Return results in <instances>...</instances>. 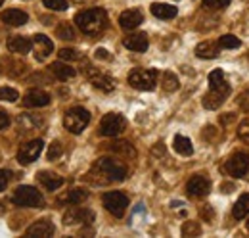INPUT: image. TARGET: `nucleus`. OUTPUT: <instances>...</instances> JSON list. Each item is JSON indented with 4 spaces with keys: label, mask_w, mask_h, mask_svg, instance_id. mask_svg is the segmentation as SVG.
I'll list each match as a JSON object with an SVG mask.
<instances>
[{
    "label": "nucleus",
    "mask_w": 249,
    "mask_h": 238,
    "mask_svg": "<svg viewBox=\"0 0 249 238\" xmlns=\"http://www.w3.org/2000/svg\"><path fill=\"white\" fill-rule=\"evenodd\" d=\"M94 56H96L98 60H109V54H107V50H106V48H96Z\"/></svg>",
    "instance_id": "37998d69"
},
{
    "label": "nucleus",
    "mask_w": 249,
    "mask_h": 238,
    "mask_svg": "<svg viewBox=\"0 0 249 238\" xmlns=\"http://www.w3.org/2000/svg\"><path fill=\"white\" fill-rule=\"evenodd\" d=\"M52 102V96L44 90H38V89H33L29 90L25 96H23V106L25 108H44Z\"/></svg>",
    "instance_id": "2eb2a0df"
},
{
    "label": "nucleus",
    "mask_w": 249,
    "mask_h": 238,
    "mask_svg": "<svg viewBox=\"0 0 249 238\" xmlns=\"http://www.w3.org/2000/svg\"><path fill=\"white\" fill-rule=\"evenodd\" d=\"M228 94H230V87H226V89H211L203 96V108L205 110H218L224 104Z\"/></svg>",
    "instance_id": "dca6fc26"
},
{
    "label": "nucleus",
    "mask_w": 249,
    "mask_h": 238,
    "mask_svg": "<svg viewBox=\"0 0 249 238\" xmlns=\"http://www.w3.org/2000/svg\"><path fill=\"white\" fill-rule=\"evenodd\" d=\"M201 233V229H199V225L197 223H194V221H188V223H184V227H182V235L184 237H197Z\"/></svg>",
    "instance_id": "4c0bfd02"
},
{
    "label": "nucleus",
    "mask_w": 249,
    "mask_h": 238,
    "mask_svg": "<svg viewBox=\"0 0 249 238\" xmlns=\"http://www.w3.org/2000/svg\"><path fill=\"white\" fill-rule=\"evenodd\" d=\"M107 148L111 150L113 154H117V156L130 158V159L136 156V150L132 148V144H130V142H126V140H115V142H111Z\"/></svg>",
    "instance_id": "a878e982"
},
{
    "label": "nucleus",
    "mask_w": 249,
    "mask_h": 238,
    "mask_svg": "<svg viewBox=\"0 0 249 238\" xmlns=\"http://www.w3.org/2000/svg\"><path fill=\"white\" fill-rule=\"evenodd\" d=\"M152 14L159 18V20H173V18H177V14H178V8L177 6H173V4H165V2H154L152 4Z\"/></svg>",
    "instance_id": "4be33fe9"
},
{
    "label": "nucleus",
    "mask_w": 249,
    "mask_h": 238,
    "mask_svg": "<svg viewBox=\"0 0 249 238\" xmlns=\"http://www.w3.org/2000/svg\"><path fill=\"white\" fill-rule=\"evenodd\" d=\"M102 202H104V208L107 209L113 217H123L126 208H128V198L124 196L123 192H119V190L106 192L102 196Z\"/></svg>",
    "instance_id": "423d86ee"
},
{
    "label": "nucleus",
    "mask_w": 249,
    "mask_h": 238,
    "mask_svg": "<svg viewBox=\"0 0 249 238\" xmlns=\"http://www.w3.org/2000/svg\"><path fill=\"white\" fill-rule=\"evenodd\" d=\"M173 144H175V150H177L180 156H192V154H194V144H192V140H190L188 137L177 135L175 140H173Z\"/></svg>",
    "instance_id": "cd10ccee"
},
{
    "label": "nucleus",
    "mask_w": 249,
    "mask_h": 238,
    "mask_svg": "<svg viewBox=\"0 0 249 238\" xmlns=\"http://www.w3.org/2000/svg\"><path fill=\"white\" fill-rule=\"evenodd\" d=\"M232 0H203V6L207 10H220V8H226Z\"/></svg>",
    "instance_id": "58836bf2"
},
{
    "label": "nucleus",
    "mask_w": 249,
    "mask_h": 238,
    "mask_svg": "<svg viewBox=\"0 0 249 238\" xmlns=\"http://www.w3.org/2000/svg\"><path fill=\"white\" fill-rule=\"evenodd\" d=\"M8 50L14 52V54H21V56H25V54H29V52L33 50V40L31 39H27V37H21V35L12 37V39L8 40Z\"/></svg>",
    "instance_id": "aec40b11"
},
{
    "label": "nucleus",
    "mask_w": 249,
    "mask_h": 238,
    "mask_svg": "<svg viewBox=\"0 0 249 238\" xmlns=\"http://www.w3.org/2000/svg\"><path fill=\"white\" fill-rule=\"evenodd\" d=\"M56 35L63 40H73L75 39V31L71 27V23H60L58 29H56Z\"/></svg>",
    "instance_id": "2f4dec72"
},
{
    "label": "nucleus",
    "mask_w": 249,
    "mask_h": 238,
    "mask_svg": "<svg viewBox=\"0 0 249 238\" xmlns=\"http://www.w3.org/2000/svg\"><path fill=\"white\" fill-rule=\"evenodd\" d=\"M220 188H222V192H232V190H230V188H232V184H222Z\"/></svg>",
    "instance_id": "a18cd8bd"
},
{
    "label": "nucleus",
    "mask_w": 249,
    "mask_h": 238,
    "mask_svg": "<svg viewBox=\"0 0 249 238\" xmlns=\"http://www.w3.org/2000/svg\"><path fill=\"white\" fill-rule=\"evenodd\" d=\"M42 4L48 8V10H54V12H65L67 10V0H42Z\"/></svg>",
    "instance_id": "f704fd0d"
},
{
    "label": "nucleus",
    "mask_w": 249,
    "mask_h": 238,
    "mask_svg": "<svg viewBox=\"0 0 249 238\" xmlns=\"http://www.w3.org/2000/svg\"><path fill=\"white\" fill-rule=\"evenodd\" d=\"M8 182H10V171L0 169V192H2V190H6Z\"/></svg>",
    "instance_id": "79ce46f5"
},
{
    "label": "nucleus",
    "mask_w": 249,
    "mask_h": 238,
    "mask_svg": "<svg viewBox=\"0 0 249 238\" xmlns=\"http://www.w3.org/2000/svg\"><path fill=\"white\" fill-rule=\"evenodd\" d=\"M186 190L188 194L194 196V198H203L211 190V180L207 177H203V175H194L186 182Z\"/></svg>",
    "instance_id": "f8f14e48"
},
{
    "label": "nucleus",
    "mask_w": 249,
    "mask_h": 238,
    "mask_svg": "<svg viewBox=\"0 0 249 238\" xmlns=\"http://www.w3.org/2000/svg\"><path fill=\"white\" fill-rule=\"evenodd\" d=\"M157 77H159V71L154 67L150 69L136 67L128 73V85L136 90H154L157 85Z\"/></svg>",
    "instance_id": "20e7f679"
},
{
    "label": "nucleus",
    "mask_w": 249,
    "mask_h": 238,
    "mask_svg": "<svg viewBox=\"0 0 249 238\" xmlns=\"http://www.w3.org/2000/svg\"><path fill=\"white\" fill-rule=\"evenodd\" d=\"M36 178H38V182H40L46 190H50V192H52V190H58L63 182H65L63 177H60L58 173H52V171H40Z\"/></svg>",
    "instance_id": "5701e85b"
},
{
    "label": "nucleus",
    "mask_w": 249,
    "mask_h": 238,
    "mask_svg": "<svg viewBox=\"0 0 249 238\" xmlns=\"http://www.w3.org/2000/svg\"><path fill=\"white\" fill-rule=\"evenodd\" d=\"M89 123H90V114H89V110H85L81 106L67 110L63 116V127L73 135H81L89 127Z\"/></svg>",
    "instance_id": "39448f33"
},
{
    "label": "nucleus",
    "mask_w": 249,
    "mask_h": 238,
    "mask_svg": "<svg viewBox=\"0 0 249 238\" xmlns=\"http://www.w3.org/2000/svg\"><path fill=\"white\" fill-rule=\"evenodd\" d=\"M12 202L19 208H44V196L40 194V190L29 184L18 186L12 194Z\"/></svg>",
    "instance_id": "7ed1b4c3"
},
{
    "label": "nucleus",
    "mask_w": 249,
    "mask_h": 238,
    "mask_svg": "<svg viewBox=\"0 0 249 238\" xmlns=\"http://www.w3.org/2000/svg\"><path fill=\"white\" fill-rule=\"evenodd\" d=\"M249 213V194H242L238 200H236V204H234V208H232V215H234V219H246V215Z\"/></svg>",
    "instance_id": "bb28decb"
},
{
    "label": "nucleus",
    "mask_w": 249,
    "mask_h": 238,
    "mask_svg": "<svg viewBox=\"0 0 249 238\" xmlns=\"http://www.w3.org/2000/svg\"><path fill=\"white\" fill-rule=\"evenodd\" d=\"M19 98V92L12 87H0V100L2 102H16Z\"/></svg>",
    "instance_id": "72a5a7b5"
},
{
    "label": "nucleus",
    "mask_w": 249,
    "mask_h": 238,
    "mask_svg": "<svg viewBox=\"0 0 249 238\" xmlns=\"http://www.w3.org/2000/svg\"><path fill=\"white\" fill-rule=\"evenodd\" d=\"M163 89L167 90V92H175V90H178L180 87V83H178V77L175 75V73H171V71H165L163 73Z\"/></svg>",
    "instance_id": "c756f323"
},
{
    "label": "nucleus",
    "mask_w": 249,
    "mask_h": 238,
    "mask_svg": "<svg viewBox=\"0 0 249 238\" xmlns=\"http://www.w3.org/2000/svg\"><path fill=\"white\" fill-rule=\"evenodd\" d=\"M54 233H56V227H54L52 221L38 219L25 231V238H50L54 237Z\"/></svg>",
    "instance_id": "9b49d317"
},
{
    "label": "nucleus",
    "mask_w": 249,
    "mask_h": 238,
    "mask_svg": "<svg viewBox=\"0 0 249 238\" xmlns=\"http://www.w3.org/2000/svg\"><path fill=\"white\" fill-rule=\"evenodd\" d=\"M19 125L25 129V131H33V129H36L38 125H42V121H36V119H31L27 118V116H19Z\"/></svg>",
    "instance_id": "e433bc0d"
},
{
    "label": "nucleus",
    "mask_w": 249,
    "mask_h": 238,
    "mask_svg": "<svg viewBox=\"0 0 249 238\" xmlns=\"http://www.w3.org/2000/svg\"><path fill=\"white\" fill-rule=\"evenodd\" d=\"M62 154H63V146H62V142L60 140H54L50 146H48V159L50 161H56V159H60L62 158Z\"/></svg>",
    "instance_id": "473e14b6"
},
{
    "label": "nucleus",
    "mask_w": 249,
    "mask_h": 238,
    "mask_svg": "<svg viewBox=\"0 0 249 238\" xmlns=\"http://www.w3.org/2000/svg\"><path fill=\"white\" fill-rule=\"evenodd\" d=\"M248 231H249V221H248Z\"/></svg>",
    "instance_id": "09e8293b"
},
{
    "label": "nucleus",
    "mask_w": 249,
    "mask_h": 238,
    "mask_svg": "<svg viewBox=\"0 0 249 238\" xmlns=\"http://www.w3.org/2000/svg\"><path fill=\"white\" fill-rule=\"evenodd\" d=\"M58 56H60V60H63V61H77V60H81V54H79L75 48H62V50L58 52Z\"/></svg>",
    "instance_id": "c9c22d12"
},
{
    "label": "nucleus",
    "mask_w": 249,
    "mask_h": 238,
    "mask_svg": "<svg viewBox=\"0 0 249 238\" xmlns=\"http://www.w3.org/2000/svg\"><path fill=\"white\" fill-rule=\"evenodd\" d=\"M128 175L126 165L115 158H100L92 165L89 177L96 184H109V182H121Z\"/></svg>",
    "instance_id": "f257e3e1"
},
{
    "label": "nucleus",
    "mask_w": 249,
    "mask_h": 238,
    "mask_svg": "<svg viewBox=\"0 0 249 238\" xmlns=\"http://www.w3.org/2000/svg\"><path fill=\"white\" fill-rule=\"evenodd\" d=\"M207 81H209V89H226V87H230V85L226 83L224 73H222L220 69L211 71V73H209V77H207Z\"/></svg>",
    "instance_id": "c85d7f7f"
},
{
    "label": "nucleus",
    "mask_w": 249,
    "mask_h": 238,
    "mask_svg": "<svg viewBox=\"0 0 249 238\" xmlns=\"http://www.w3.org/2000/svg\"><path fill=\"white\" fill-rule=\"evenodd\" d=\"M123 44L124 48H128L132 52H146L148 46H150V40H148V35L146 33H134V35L124 37Z\"/></svg>",
    "instance_id": "6ab92c4d"
},
{
    "label": "nucleus",
    "mask_w": 249,
    "mask_h": 238,
    "mask_svg": "<svg viewBox=\"0 0 249 238\" xmlns=\"http://www.w3.org/2000/svg\"><path fill=\"white\" fill-rule=\"evenodd\" d=\"M4 211H6V206H4V204H2V202H0V215H2V213H4Z\"/></svg>",
    "instance_id": "49530a36"
},
{
    "label": "nucleus",
    "mask_w": 249,
    "mask_h": 238,
    "mask_svg": "<svg viewBox=\"0 0 249 238\" xmlns=\"http://www.w3.org/2000/svg\"><path fill=\"white\" fill-rule=\"evenodd\" d=\"M94 213L85 208H71L63 213V225H79V223H92Z\"/></svg>",
    "instance_id": "4468645a"
},
{
    "label": "nucleus",
    "mask_w": 249,
    "mask_h": 238,
    "mask_svg": "<svg viewBox=\"0 0 249 238\" xmlns=\"http://www.w3.org/2000/svg\"><path fill=\"white\" fill-rule=\"evenodd\" d=\"M220 54V44L213 42V40H205V42H199L196 46V56L201 60H213Z\"/></svg>",
    "instance_id": "412c9836"
},
{
    "label": "nucleus",
    "mask_w": 249,
    "mask_h": 238,
    "mask_svg": "<svg viewBox=\"0 0 249 238\" xmlns=\"http://www.w3.org/2000/svg\"><path fill=\"white\" fill-rule=\"evenodd\" d=\"M0 20L6 23V25H12V27H21L29 21V16L27 12L23 10H16V8H10V10H4L0 14Z\"/></svg>",
    "instance_id": "f3484780"
},
{
    "label": "nucleus",
    "mask_w": 249,
    "mask_h": 238,
    "mask_svg": "<svg viewBox=\"0 0 249 238\" xmlns=\"http://www.w3.org/2000/svg\"><path fill=\"white\" fill-rule=\"evenodd\" d=\"M75 23L85 35H98L107 27V14L104 8H89L75 16Z\"/></svg>",
    "instance_id": "f03ea898"
},
{
    "label": "nucleus",
    "mask_w": 249,
    "mask_h": 238,
    "mask_svg": "<svg viewBox=\"0 0 249 238\" xmlns=\"http://www.w3.org/2000/svg\"><path fill=\"white\" fill-rule=\"evenodd\" d=\"M226 171L228 175L236 178H249V154L246 152L232 154L226 161Z\"/></svg>",
    "instance_id": "0eeeda50"
},
{
    "label": "nucleus",
    "mask_w": 249,
    "mask_h": 238,
    "mask_svg": "<svg viewBox=\"0 0 249 238\" xmlns=\"http://www.w3.org/2000/svg\"><path fill=\"white\" fill-rule=\"evenodd\" d=\"M50 71H52V73H54V77H56V79H60V81L73 79V77L77 75L75 67H71L69 63H63V61H54V63L50 65Z\"/></svg>",
    "instance_id": "b1692460"
},
{
    "label": "nucleus",
    "mask_w": 249,
    "mask_h": 238,
    "mask_svg": "<svg viewBox=\"0 0 249 238\" xmlns=\"http://www.w3.org/2000/svg\"><path fill=\"white\" fill-rule=\"evenodd\" d=\"M240 106H242L246 112H249V90L242 96V98H240Z\"/></svg>",
    "instance_id": "c03bdc74"
},
{
    "label": "nucleus",
    "mask_w": 249,
    "mask_h": 238,
    "mask_svg": "<svg viewBox=\"0 0 249 238\" xmlns=\"http://www.w3.org/2000/svg\"><path fill=\"white\" fill-rule=\"evenodd\" d=\"M142 21H144V14H142L140 10H136V8H132V10H124L123 14L119 16V25L126 31L136 29Z\"/></svg>",
    "instance_id": "a211bd4d"
},
{
    "label": "nucleus",
    "mask_w": 249,
    "mask_h": 238,
    "mask_svg": "<svg viewBox=\"0 0 249 238\" xmlns=\"http://www.w3.org/2000/svg\"><path fill=\"white\" fill-rule=\"evenodd\" d=\"M85 75L89 77V81L92 83V87H96V89L102 90V92H111V90L115 89V79L109 77L107 73L96 69L90 63L85 65Z\"/></svg>",
    "instance_id": "1a4fd4ad"
},
{
    "label": "nucleus",
    "mask_w": 249,
    "mask_h": 238,
    "mask_svg": "<svg viewBox=\"0 0 249 238\" xmlns=\"http://www.w3.org/2000/svg\"><path fill=\"white\" fill-rule=\"evenodd\" d=\"M2 4H4V0H0V6H2Z\"/></svg>",
    "instance_id": "de8ad7c7"
},
{
    "label": "nucleus",
    "mask_w": 249,
    "mask_h": 238,
    "mask_svg": "<svg viewBox=\"0 0 249 238\" xmlns=\"http://www.w3.org/2000/svg\"><path fill=\"white\" fill-rule=\"evenodd\" d=\"M238 137H240V140H244V142L249 144V119H244V121L240 123V127H238Z\"/></svg>",
    "instance_id": "ea45409f"
},
{
    "label": "nucleus",
    "mask_w": 249,
    "mask_h": 238,
    "mask_svg": "<svg viewBox=\"0 0 249 238\" xmlns=\"http://www.w3.org/2000/svg\"><path fill=\"white\" fill-rule=\"evenodd\" d=\"M87 198H89V190H85V188H73V190H69L67 194H63L62 198H60V202L69 204V206H79V204H83Z\"/></svg>",
    "instance_id": "393cba45"
},
{
    "label": "nucleus",
    "mask_w": 249,
    "mask_h": 238,
    "mask_svg": "<svg viewBox=\"0 0 249 238\" xmlns=\"http://www.w3.org/2000/svg\"><path fill=\"white\" fill-rule=\"evenodd\" d=\"M42 148H44L42 139H35V140L25 142V144L19 148V152H18V161H19L21 165H29L35 159H38V156L42 154Z\"/></svg>",
    "instance_id": "9d476101"
},
{
    "label": "nucleus",
    "mask_w": 249,
    "mask_h": 238,
    "mask_svg": "<svg viewBox=\"0 0 249 238\" xmlns=\"http://www.w3.org/2000/svg\"><path fill=\"white\" fill-rule=\"evenodd\" d=\"M218 44H220V48H240V39L238 37H234V35H224V37H220L218 39Z\"/></svg>",
    "instance_id": "7c9ffc66"
},
{
    "label": "nucleus",
    "mask_w": 249,
    "mask_h": 238,
    "mask_svg": "<svg viewBox=\"0 0 249 238\" xmlns=\"http://www.w3.org/2000/svg\"><path fill=\"white\" fill-rule=\"evenodd\" d=\"M126 129V119L121 114H106L100 121L102 137H117Z\"/></svg>",
    "instance_id": "6e6552de"
},
{
    "label": "nucleus",
    "mask_w": 249,
    "mask_h": 238,
    "mask_svg": "<svg viewBox=\"0 0 249 238\" xmlns=\"http://www.w3.org/2000/svg\"><path fill=\"white\" fill-rule=\"evenodd\" d=\"M10 123H12V121H10V114H8L6 110H2V108H0V131L8 129V127H10Z\"/></svg>",
    "instance_id": "a19ab883"
},
{
    "label": "nucleus",
    "mask_w": 249,
    "mask_h": 238,
    "mask_svg": "<svg viewBox=\"0 0 249 238\" xmlns=\"http://www.w3.org/2000/svg\"><path fill=\"white\" fill-rule=\"evenodd\" d=\"M33 50H35V58L38 61H44L52 52H54V42L52 39H48L46 35H35L33 37Z\"/></svg>",
    "instance_id": "ddd939ff"
}]
</instances>
